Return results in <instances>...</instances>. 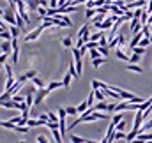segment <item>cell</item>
Wrapping results in <instances>:
<instances>
[{
    "instance_id": "obj_1",
    "label": "cell",
    "mask_w": 152,
    "mask_h": 143,
    "mask_svg": "<svg viewBox=\"0 0 152 143\" xmlns=\"http://www.w3.org/2000/svg\"><path fill=\"white\" fill-rule=\"evenodd\" d=\"M73 51V57H75V66H76V72H78V78L81 76V72H83V62H81V53H80V50L78 48H73L71 50Z\"/></svg>"
},
{
    "instance_id": "obj_2",
    "label": "cell",
    "mask_w": 152,
    "mask_h": 143,
    "mask_svg": "<svg viewBox=\"0 0 152 143\" xmlns=\"http://www.w3.org/2000/svg\"><path fill=\"white\" fill-rule=\"evenodd\" d=\"M44 30H46V28H44L42 25H39L37 28H34L30 34H27V36H25V42H28V41H36V39H37V37L44 32Z\"/></svg>"
},
{
    "instance_id": "obj_3",
    "label": "cell",
    "mask_w": 152,
    "mask_h": 143,
    "mask_svg": "<svg viewBox=\"0 0 152 143\" xmlns=\"http://www.w3.org/2000/svg\"><path fill=\"white\" fill-rule=\"evenodd\" d=\"M142 124H143V111L142 109H138L136 111V117H134V125H133V131H140L142 129Z\"/></svg>"
},
{
    "instance_id": "obj_4",
    "label": "cell",
    "mask_w": 152,
    "mask_h": 143,
    "mask_svg": "<svg viewBox=\"0 0 152 143\" xmlns=\"http://www.w3.org/2000/svg\"><path fill=\"white\" fill-rule=\"evenodd\" d=\"M50 94V90L48 88H39L37 90V94H36V99H34V104L37 106V104H41L44 99H46V96Z\"/></svg>"
},
{
    "instance_id": "obj_5",
    "label": "cell",
    "mask_w": 152,
    "mask_h": 143,
    "mask_svg": "<svg viewBox=\"0 0 152 143\" xmlns=\"http://www.w3.org/2000/svg\"><path fill=\"white\" fill-rule=\"evenodd\" d=\"M36 76H37V71H34V69H30V71L23 72V74H21V76H20L18 80H16V81H21V83H25L27 80H34Z\"/></svg>"
},
{
    "instance_id": "obj_6",
    "label": "cell",
    "mask_w": 152,
    "mask_h": 143,
    "mask_svg": "<svg viewBox=\"0 0 152 143\" xmlns=\"http://www.w3.org/2000/svg\"><path fill=\"white\" fill-rule=\"evenodd\" d=\"M143 37H145V36H143V32H138V34H134V36H133V39H131V42H129V48H131V50H133V48H136Z\"/></svg>"
},
{
    "instance_id": "obj_7",
    "label": "cell",
    "mask_w": 152,
    "mask_h": 143,
    "mask_svg": "<svg viewBox=\"0 0 152 143\" xmlns=\"http://www.w3.org/2000/svg\"><path fill=\"white\" fill-rule=\"evenodd\" d=\"M0 50L5 53V55H9V53H12V42L11 41H4L2 44H0Z\"/></svg>"
},
{
    "instance_id": "obj_8",
    "label": "cell",
    "mask_w": 152,
    "mask_h": 143,
    "mask_svg": "<svg viewBox=\"0 0 152 143\" xmlns=\"http://www.w3.org/2000/svg\"><path fill=\"white\" fill-rule=\"evenodd\" d=\"M92 90H94V94H96V101H97V103H103V101L106 99V94H104L101 88H92Z\"/></svg>"
},
{
    "instance_id": "obj_9",
    "label": "cell",
    "mask_w": 152,
    "mask_h": 143,
    "mask_svg": "<svg viewBox=\"0 0 152 143\" xmlns=\"http://www.w3.org/2000/svg\"><path fill=\"white\" fill-rule=\"evenodd\" d=\"M27 125H28V127H39V125H48V122H44V120H41V118H34V120H28Z\"/></svg>"
},
{
    "instance_id": "obj_10",
    "label": "cell",
    "mask_w": 152,
    "mask_h": 143,
    "mask_svg": "<svg viewBox=\"0 0 152 143\" xmlns=\"http://www.w3.org/2000/svg\"><path fill=\"white\" fill-rule=\"evenodd\" d=\"M9 32H11V36H12V39H18V36L21 34V30L16 27V25H11L9 27Z\"/></svg>"
},
{
    "instance_id": "obj_11",
    "label": "cell",
    "mask_w": 152,
    "mask_h": 143,
    "mask_svg": "<svg viewBox=\"0 0 152 143\" xmlns=\"http://www.w3.org/2000/svg\"><path fill=\"white\" fill-rule=\"evenodd\" d=\"M122 120H124V115H122V113H115L113 120H112V125H115V127H117V125H118Z\"/></svg>"
},
{
    "instance_id": "obj_12",
    "label": "cell",
    "mask_w": 152,
    "mask_h": 143,
    "mask_svg": "<svg viewBox=\"0 0 152 143\" xmlns=\"http://www.w3.org/2000/svg\"><path fill=\"white\" fill-rule=\"evenodd\" d=\"M104 62H106V58H104V57H99V58L92 60V67H94V69H97V67H99V66H103Z\"/></svg>"
},
{
    "instance_id": "obj_13",
    "label": "cell",
    "mask_w": 152,
    "mask_h": 143,
    "mask_svg": "<svg viewBox=\"0 0 152 143\" xmlns=\"http://www.w3.org/2000/svg\"><path fill=\"white\" fill-rule=\"evenodd\" d=\"M60 87H64V83H62V81H51V83H50L46 88L51 92V90H55V88H60Z\"/></svg>"
},
{
    "instance_id": "obj_14",
    "label": "cell",
    "mask_w": 152,
    "mask_h": 143,
    "mask_svg": "<svg viewBox=\"0 0 152 143\" xmlns=\"http://www.w3.org/2000/svg\"><path fill=\"white\" fill-rule=\"evenodd\" d=\"M96 111H101V113H103V111H108V104H106V103H104V101H103V103H96Z\"/></svg>"
},
{
    "instance_id": "obj_15",
    "label": "cell",
    "mask_w": 152,
    "mask_h": 143,
    "mask_svg": "<svg viewBox=\"0 0 152 143\" xmlns=\"http://www.w3.org/2000/svg\"><path fill=\"white\" fill-rule=\"evenodd\" d=\"M71 78H73V74L67 71V74L64 76V80H62V83H64V88H69V83H71Z\"/></svg>"
},
{
    "instance_id": "obj_16",
    "label": "cell",
    "mask_w": 152,
    "mask_h": 143,
    "mask_svg": "<svg viewBox=\"0 0 152 143\" xmlns=\"http://www.w3.org/2000/svg\"><path fill=\"white\" fill-rule=\"evenodd\" d=\"M127 71H131V72H143V69H142L140 66H136V64H127Z\"/></svg>"
},
{
    "instance_id": "obj_17",
    "label": "cell",
    "mask_w": 152,
    "mask_h": 143,
    "mask_svg": "<svg viewBox=\"0 0 152 143\" xmlns=\"http://www.w3.org/2000/svg\"><path fill=\"white\" fill-rule=\"evenodd\" d=\"M78 113H85V111H87V109H88V103H87V101H83V103H80V104H78Z\"/></svg>"
},
{
    "instance_id": "obj_18",
    "label": "cell",
    "mask_w": 152,
    "mask_h": 143,
    "mask_svg": "<svg viewBox=\"0 0 152 143\" xmlns=\"http://www.w3.org/2000/svg\"><path fill=\"white\" fill-rule=\"evenodd\" d=\"M96 16H97V9H87L85 11V18H92L94 20Z\"/></svg>"
},
{
    "instance_id": "obj_19",
    "label": "cell",
    "mask_w": 152,
    "mask_h": 143,
    "mask_svg": "<svg viewBox=\"0 0 152 143\" xmlns=\"http://www.w3.org/2000/svg\"><path fill=\"white\" fill-rule=\"evenodd\" d=\"M117 57H118L120 60H124V62H129V57H127V55H126L120 48H117Z\"/></svg>"
},
{
    "instance_id": "obj_20",
    "label": "cell",
    "mask_w": 152,
    "mask_h": 143,
    "mask_svg": "<svg viewBox=\"0 0 152 143\" xmlns=\"http://www.w3.org/2000/svg\"><path fill=\"white\" fill-rule=\"evenodd\" d=\"M69 140H71V143H85V138L76 136V134H69Z\"/></svg>"
},
{
    "instance_id": "obj_21",
    "label": "cell",
    "mask_w": 152,
    "mask_h": 143,
    "mask_svg": "<svg viewBox=\"0 0 152 143\" xmlns=\"http://www.w3.org/2000/svg\"><path fill=\"white\" fill-rule=\"evenodd\" d=\"M142 60V55H136V53H133L131 57H129V64H138Z\"/></svg>"
},
{
    "instance_id": "obj_22",
    "label": "cell",
    "mask_w": 152,
    "mask_h": 143,
    "mask_svg": "<svg viewBox=\"0 0 152 143\" xmlns=\"http://www.w3.org/2000/svg\"><path fill=\"white\" fill-rule=\"evenodd\" d=\"M32 83H34V85H36L37 88H46V87H44V81H42L41 78H37V76H36V78L32 80Z\"/></svg>"
},
{
    "instance_id": "obj_23",
    "label": "cell",
    "mask_w": 152,
    "mask_h": 143,
    "mask_svg": "<svg viewBox=\"0 0 152 143\" xmlns=\"http://www.w3.org/2000/svg\"><path fill=\"white\" fill-rule=\"evenodd\" d=\"M94 101H96V94H94V90L88 94V97H87V103H88V106L92 108V104H94Z\"/></svg>"
},
{
    "instance_id": "obj_24",
    "label": "cell",
    "mask_w": 152,
    "mask_h": 143,
    "mask_svg": "<svg viewBox=\"0 0 152 143\" xmlns=\"http://www.w3.org/2000/svg\"><path fill=\"white\" fill-rule=\"evenodd\" d=\"M37 12H39V16H41L42 20H44V18L48 16V9H46V7H42V5H41V7L37 9Z\"/></svg>"
},
{
    "instance_id": "obj_25",
    "label": "cell",
    "mask_w": 152,
    "mask_h": 143,
    "mask_svg": "<svg viewBox=\"0 0 152 143\" xmlns=\"http://www.w3.org/2000/svg\"><path fill=\"white\" fill-rule=\"evenodd\" d=\"M62 44H64L66 48H71V46H73V39H71V37H64V39H62Z\"/></svg>"
},
{
    "instance_id": "obj_26",
    "label": "cell",
    "mask_w": 152,
    "mask_h": 143,
    "mask_svg": "<svg viewBox=\"0 0 152 143\" xmlns=\"http://www.w3.org/2000/svg\"><path fill=\"white\" fill-rule=\"evenodd\" d=\"M149 44H151V37H143V39L140 41V44H138V46H142V48H147Z\"/></svg>"
},
{
    "instance_id": "obj_27",
    "label": "cell",
    "mask_w": 152,
    "mask_h": 143,
    "mask_svg": "<svg viewBox=\"0 0 152 143\" xmlns=\"http://www.w3.org/2000/svg\"><path fill=\"white\" fill-rule=\"evenodd\" d=\"M103 34H104V32H96V34H92V36H90V41L97 42V41H99V39L103 37Z\"/></svg>"
},
{
    "instance_id": "obj_28",
    "label": "cell",
    "mask_w": 152,
    "mask_h": 143,
    "mask_svg": "<svg viewBox=\"0 0 152 143\" xmlns=\"http://www.w3.org/2000/svg\"><path fill=\"white\" fill-rule=\"evenodd\" d=\"M108 42H110V39H106V34H103V37L99 39V46H106L108 48Z\"/></svg>"
},
{
    "instance_id": "obj_29",
    "label": "cell",
    "mask_w": 152,
    "mask_h": 143,
    "mask_svg": "<svg viewBox=\"0 0 152 143\" xmlns=\"http://www.w3.org/2000/svg\"><path fill=\"white\" fill-rule=\"evenodd\" d=\"M66 111H67V115H78V108L76 106H67Z\"/></svg>"
},
{
    "instance_id": "obj_30",
    "label": "cell",
    "mask_w": 152,
    "mask_h": 143,
    "mask_svg": "<svg viewBox=\"0 0 152 143\" xmlns=\"http://www.w3.org/2000/svg\"><path fill=\"white\" fill-rule=\"evenodd\" d=\"M142 32H143V36L145 37H151V25H143V28H142Z\"/></svg>"
},
{
    "instance_id": "obj_31",
    "label": "cell",
    "mask_w": 152,
    "mask_h": 143,
    "mask_svg": "<svg viewBox=\"0 0 152 143\" xmlns=\"http://www.w3.org/2000/svg\"><path fill=\"white\" fill-rule=\"evenodd\" d=\"M108 50H110V48H106V46H99V48H97V51H99L104 58H106V55H108Z\"/></svg>"
},
{
    "instance_id": "obj_32",
    "label": "cell",
    "mask_w": 152,
    "mask_h": 143,
    "mask_svg": "<svg viewBox=\"0 0 152 143\" xmlns=\"http://www.w3.org/2000/svg\"><path fill=\"white\" fill-rule=\"evenodd\" d=\"M48 117H50V122H57V124H58V120H60L53 111H48Z\"/></svg>"
},
{
    "instance_id": "obj_33",
    "label": "cell",
    "mask_w": 152,
    "mask_h": 143,
    "mask_svg": "<svg viewBox=\"0 0 152 143\" xmlns=\"http://www.w3.org/2000/svg\"><path fill=\"white\" fill-rule=\"evenodd\" d=\"M133 53H136V55H143V53H145V48L136 46V48H133Z\"/></svg>"
},
{
    "instance_id": "obj_34",
    "label": "cell",
    "mask_w": 152,
    "mask_h": 143,
    "mask_svg": "<svg viewBox=\"0 0 152 143\" xmlns=\"http://www.w3.org/2000/svg\"><path fill=\"white\" fill-rule=\"evenodd\" d=\"M99 57H101V53H99L97 50H90V58H92V60H96V58H99Z\"/></svg>"
},
{
    "instance_id": "obj_35",
    "label": "cell",
    "mask_w": 152,
    "mask_h": 143,
    "mask_svg": "<svg viewBox=\"0 0 152 143\" xmlns=\"http://www.w3.org/2000/svg\"><path fill=\"white\" fill-rule=\"evenodd\" d=\"M25 97L27 96H12V101L14 103H25Z\"/></svg>"
},
{
    "instance_id": "obj_36",
    "label": "cell",
    "mask_w": 152,
    "mask_h": 143,
    "mask_svg": "<svg viewBox=\"0 0 152 143\" xmlns=\"http://www.w3.org/2000/svg\"><path fill=\"white\" fill-rule=\"evenodd\" d=\"M126 138H127V134H124V133H120V131L115 133V142H117V140H126Z\"/></svg>"
},
{
    "instance_id": "obj_37",
    "label": "cell",
    "mask_w": 152,
    "mask_h": 143,
    "mask_svg": "<svg viewBox=\"0 0 152 143\" xmlns=\"http://www.w3.org/2000/svg\"><path fill=\"white\" fill-rule=\"evenodd\" d=\"M118 46V36L115 37V39H112L110 42H108V48H117Z\"/></svg>"
},
{
    "instance_id": "obj_38",
    "label": "cell",
    "mask_w": 152,
    "mask_h": 143,
    "mask_svg": "<svg viewBox=\"0 0 152 143\" xmlns=\"http://www.w3.org/2000/svg\"><path fill=\"white\" fill-rule=\"evenodd\" d=\"M36 140H37V143H48V138H46L44 134H37V138H36Z\"/></svg>"
},
{
    "instance_id": "obj_39",
    "label": "cell",
    "mask_w": 152,
    "mask_h": 143,
    "mask_svg": "<svg viewBox=\"0 0 152 143\" xmlns=\"http://www.w3.org/2000/svg\"><path fill=\"white\" fill-rule=\"evenodd\" d=\"M115 129H117V131H120V133H124V129H126V122L122 120V122H120V124H118V125H117Z\"/></svg>"
},
{
    "instance_id": "obj_40",
    "label": "cell",
    "mask_w": 152,
    "mask_h": 143,
    "mask_svg": "<svg viewBox=\"0 0 152 143\" xmlns=\"http://www.w3.org/2000/svg\"><path fill=\"white\" fill-rule=\"evenodd\" d=\"M48 127H50L51 131H55V129H60V125H58L57 122H50V124H48Z\"/></svg>"
},
{
    "instance_id": "obj_41",
    "label": "cell",
    "mask_w": 152,
    "mask_h": 143,
    "mask_svg": "<svg viewBox=\"0 0 152 143\" xmlns=\"http://www.w3.org/2000/svg\"><path fill=\"white\" fill-rule=\"evenodd\" d=\"M78 50H80V53H81V57H85V53H87V46L83 44V46H81V48H78Z\"/></svg>"
},
{
    "instance_id": "obj_42",
    "label": "cell",
    "mask_w": 152,
    "mask_h": 143,
    "mask_svg": "<svg viewBox=\"0 0 152 143\" xmlns=\"http://www.w3.org/2000/svg\"><path fill=\"white\" fill-rule=\"evenodd\" d=\"M85 143H97V142H94V140H85Z\"/></svg>"
},
{
    "instance_id": "obj_43",
    "label": "cell",
    "mask_w": 152,
    "mask_h": 143,
    "mask_svg": "<svg viewBox=\"0 0 152 143\" xmlns=\"http://www.w3.org/2000/svg\"><path fill=\"white\" fill-rule=\"evenodd\" d=\"M4 30H5V28H4V27H0V34H2V32H4Z\"/></svg>"
},
{
    "instance_id": "obj_44",
    "label": "cell",
    "mask_w": 152,
    "mask_h": 143,
    "mask_svg": "<svg viewBox=\"0 0 152 143\" xmlns=\"http://www.w3.org/2000/svg\"><path fill=\"white\" fill-rule=\"evenodd\" d=\"M20 143H28V142H25V140H21V142H20Z\"/></svg>"
},
{
    "instance_id": "obj_45",
    "label": "cell",
    "mask_w": 152,
    "mask_h": 143,
    "mask_svg": "<svg viewBox=\"0 0 152 143\" xmlns=\"http://www.w3.org/2000/svg\"><path fill=\"white\" fill-rule=\"evenodd\" d=\"M151 44H152V36H151Z\"/></svg>"
},
{
    "instance_id": "obj_46",
    "label": "cell",
    "mask_w": 152,
    "mask_h": 143,
    "mask_svg": "<svg viewBox=\"0 0 152 143\" xmlns=\"http://www.w3.org/2000/svg\"><path fill=\"white\" fill-rule=\"evenodd\" d=\"M108 2H113V0H108Z\"/></svg>"
},
{
    "instance_id": "obj_47",
    "label": "cell",
    "mask_w": 152,
    "mask_h": 143,
    "mask_svg": "<svg viewBox=\"0 0 152 143\" xmlns=\"http://www.w3.org/2000/svg\"><path fill=\"white\" fill-rule=\"evenodd\" d=\"M147 143H152V142H147Z\"/></svg>"
}]
</instances>
